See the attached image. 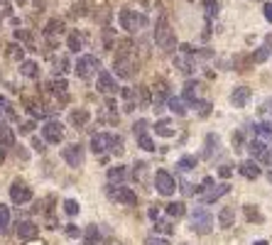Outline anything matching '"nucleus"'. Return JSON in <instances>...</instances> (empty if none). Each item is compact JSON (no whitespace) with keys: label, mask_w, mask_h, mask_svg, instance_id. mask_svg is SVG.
Returning <instances> with one entry per match:
<instances>
[{"label":"nucleus","mask_w":272,"mask_h":245,"mask_svg":"<svg viewBox=\"0 0 272 245\" xmlns=\"http://www.w3.org/2000/svg\"><path fill=\"white\" fill-rule=\"evenodd\" d=\"M155 42H157L159 49H164V52H172L174 47H177V37H174V30L170 27V20L162 15L155 25Z\"/></svg>","instance_id":"obj_1"},{"label":"nucleus","mask_w":272,"mask_h":245,"mask_svg":"<svg viewBox=\"0 0 272 245\" xmlns=\"http://www.w3.org/2000/svg\"><path fill=\"white\" fill-rule=\"evenodd\" d=\"M118 20H120V27L130 34H135V32H140V30L148 27V17H145L142 12L130 10V8H125V10L118 12Z\"/></svg>","instance_id":"obj_2"},{"label":"nucleus","mask_w":272,"mask_h":245,"mask_svg":"<svg viewBox=\"0 0 272 245\" xmlns=\"http://www.w3.org/2000/svg\"><path fill=\"white\" fill-rule=\"evenodd\" d=\"M98 69H101V62H98V56H93V54H81L79 59H76V64H74V71H76L79 78L96 76Z\"/></svg>","instance_id":"obj_3"},{"label":"nucleus","mask_w":272,"mask_h":245,"mask_svg":"<svg viewBox=\"0 0 272 245\" xmlns=\"http://www.w3.org/2000/svg\"><path fill=\"white\" fill-rule=\"evenodd\" d=\"M192 231L199 235H206L211 233V228H214V216L206 211V209H196V211L192 213Z\"/></svg>","instance_id":"obj_4"},{"label":"nucleus","mask_w":272,"mask_h":245,"mask_svg":"<svg viewBox=\"0 0 272 245\" xmlns=\"http://www.w3.org/2000/svg\"><path fill=\"white\" fill-rule=\"evenodd\" d=\"M108 196L113 201H118V203H125V206H135L137 203V194L130 187H123V184H111L108 187Z\"/></svg>","instance_id":"obj_5"},{"label":"nucleus","mask_w":272,"mask_h":245,"mask_svg":"<svg viewBox=\"0 0 272 245\" xmlns=\"http://www.w3.org/2000/svg\"><path fill=\"white\" fill-rule=\"evenodd\" d=\"M155 189L162 196H172L177 191V181H174V177H172L167 169H157V174H155Z\"/></svg>","instance_id":"obj_6"},{"label":"nucleus","mask_w":272,"mask_h":245,"mask_svg":"<svg viewBox=\"0 0 272 245\" xmlns=\"http://www.w3.org/2000/svg\"><path fill=\"white\" fill-rule=\"evenodd\" d=\"M61 157H64V162H67L69 167H81L83 159H86V150L79 142H71V145H67L61 150Z\"/></svg>","instance_id":"obj_7"},{"label":"nucleus","mask_w":272,"mask_h":245,"mask_svg":"<svg viewBox=\"0 0 272 245\" xmlns=\"http://www.w3.org/2000/svg\"><path fill=\"white\" fill-rule=\"evenodd\" d=\"M113 69H115V76L118 78H133L135 76V62H133V56H128V54L115 56Z\"/></svg>","instance_id":"obj_8"},{"label":"nucleus","mask_w":272,"mask_h":245,"mask_svg":"<svg viewBox=\"0 0 272 245\" xmlns=\"http://www.w3.org/2000/svg\"><path fill=\"white\" fill-rule=\"evenodd\" d=\"M10 199L12 203H17V206H23L27 201H32V189L25 184L23 179H15L10 184Z\"/></svg>","instance_id":"obj_9"},{"label":"nucleus","mask_w":272,"mask_h":245,"mask_svg":"<svg viewBox=\"0 0 272 245\" xmlns=\"http://www.w3.org/2000/svg\"><path fill=\"white\" fill-rule=\"evenodd\" d=\"M42 137H45V142L59 145V142L64 140V125L57 120H47L45 125H42Z\"/></svg>","instance_id":"obj_10"},{"label":"nucleus","mask_w":272,"mask_h":245,"mask_svg":"<svg viewBox=\"0 0 272 245\" xmlns=\"http://www.w3.org/2000/svg\"><path fill=\"white\" fill-rule=\"evenodd\" d=\"M248 150H250V155H253V159H255L258 165H270V162H272L270 150H267V145L262 142L260 137L250 140V142H248Z\"/></svg>","instance_id":"obj_11"},{"label":"nucleus","mask_w":272,"mask_h":245,"mask_svg":"<svg viewBox=\"0 0 272 245\" xmlns=\"http://www.w3.org/2000/svg\"><path fill=\"white\" fill-rule=\"evenodd\" d=\"M113 140L115 135H108V133H98L91 137V150L96 152V155H103L106 150H113Z\"/></svg>","instance_id":"obj_12"},{"label":"nucleus","mask_w":272,"mask_h":245,"mask_svg":"<svg viewBox=\"0 0 272 245\" xmlns=\"http://www.w3.org/2000/svg\"><path fill=\"white\" fill-rule=\"evenodd\" d=\"M98 91L106 93V96H111V93L118 91V81H115V76L111 74V71H106V69L98 71Z\"/></svg>","instance_id":"obj_13"},{"label":"nucleus","mask_w":272,"mask_h":245,"mask_svg":"<svg viewBox=\"0 0 272 245\" xmlns=\"http://www.w3.org/2000/svg\"><path fill=\"white\" fill-rule=\"evenodd\" d=\"M17 238L20 240H34L37 238V233H39V226H34L32 221H20L17 223Z\"/></svg>","instance_id":"obj_14"},{"label":"nucleus","mask_w":272,"mask_h":245,"mask_svg":"<svg viewBox=\"0 0 272 245\" xmlns=\"http://www.w3.org/2000/svg\"><path fill=\"white\" fill-rule=\"evenodd\" d=\"M155 96H152V103H155V111H159L162 108V103L164 100H170V86H167V81H162L159 78L157 84H155Z\"/></svg>","instance_id":"obj_15"},{"label":"nucleus","mask_w":272,"mask_h":245,"mask_svg":"<svg viewBox=\"0 0 272 245\" xmlns=\"http://www.w3.org/2000/svg\"><path fill=\"white\" fill-rule=\"evenodd\" d=\"M250 96H253V91H250L248 86H236L233 93H231V103H233L236 108H243V106L250 100Z\"/></svg>","instance_id":"obj_16"},{"label":"nucleus","mask_w":272,"mask_h":245,"mask_svg":"<svg viewBox=\"0 0 272 245\" xmlns=\"http://www.w3.org/2000/svg\"><path fill=\"white\" fill-rule=\"evenodd\" d=\"M228 191H231V184H226V181H223V184H218V187H211L208 194L201 196V203H214V201H218L221 196H226Z\"/></svg>","instance_id":"obj_17"},{"label":"nucleus","mask_w":272,"mask_h":245,"mask_svg":"<svg viewBox=\"0 0 272 245\" xmlns=\"http://www.w3.org/2000/svg\"><path fill=\"white\" fill-rule=\"evenodd\" d=\"M238 172L243 174L245 179H258L262 174V169H260V165L255 162V159H245V162H240V167H238Z\"/></svg>","instance_id":"obj_18"},{"label":"nucleus","mask_w":272,"mask_h":245,"mask_svg":"<svg viewBox=\"0 0 272 245\" xmlns=\"http://www.w3.org/2000/svg\"><path fill=\"white\" fill-rule=\"evenodd\" d=\"M270 54H272V34H267L265 45H262L255 54L250 56V59H253V64H262V62H267V59H270Z\"/></svg>","instance_id":"obj_19"},{"label":"nucleus","mask_w":272,"mask_h":245,"mask_svg":"<svg viewBox=\"0 0 272 245\" xmlns=\"http://www.w3.org/2000/svg\"><path fill=\"white\" fill-rule=\"evenodd\" d=\"M218 226H221V228H231V226H236V206H226V209H221V213H218Z\"/></svg>","instance_id":"obj_20"},{"label":"nucleus","mask_w":272,"mask_h":245,"mask_svg":"<svg viewBox=\"0 0 272 245\" xmlns=\"http://www.w3.org/2000/svg\"><path fill=\"white\" fill-rule=\"evenodd\" d=\"M155 133L159 135V137H174V125H172V120H167V118H162V120L155 122Z\"/></svg>","instance_id":"obj_21"},{"label":"nucleus","mask_w":272,"mask_h":245,"mask_svg":"<svg viewBox=\"0 0 272 245\" xmlns=\"http://www.w3.org/2000/svg\"><path fill=\"white\" fill-rule=\"evenodd\" d=\"M0 147H15V133L0 120Z\"/></svg>","instance_id":"obj_22"},{"label":"nucleus","mask_w":272,"mask_h":245,"mask_svg":"<svg viewBox=\"0 0 272 245\" xmlns=\"http://www.w3.org/2000/svg\"><path fill=\"white\" fill-rule=\"evenodd\" d=\"M174 67L179 69L181 74H186V76H189V74L194 71V62L189 59V54H179V56H174Z\"/></svg>","instance_id":"obj_23"},{"label":"nucleus","mask_w":272,"mask_h":245,"mask_svg":"<svg viewBox=\"0 0 272 245\" xmlns=\"http://www.w3.org/2000/svg\"><path fill=\"white\" fill-rule=\"evenodd\" d=\"M196 93H199V84L196 81H186L184 84V103H189V106H194L196 103Z\"/></svg>","instance_id":"obj_24"},{"label":"nucleus","mask_w":272,"mask_h":245,"mask_svg":"<svg viewBox=\"0 0 272 245\" xmlns=\"http://www.w3.org/2000/svg\"><path fill=\"white\" fill-rule=\"evenodd\" d=\"M218 145H221V140H218V135L208 133L206 135V150H204V159H211L214 152H218Z\"/></svg>","instance_id":"obj_25"},{"label":"nucleus","mask_w":272,"mask_h":245,"mask_svg":"<svg viewBox=\"0 0 272 245\" xmlns=\"http://www.w3.org/2000/svg\"><path fill=\"white\" fill-rule=\"evenodd\" d=\"M135 100H137V108H150V103H152V96H150V89H148V86H137Z\"/></svg>","instance_id":"obj_26"},{"label":"nucleus","mask_w":272,"mask_h":245,"mask_svg":"<svg viewBox=\"0 0 272 245\" xmlns=\"http://www.w3.org/2000/svg\"><path fill=\"white\" fill-rule=\"evenodd\" d=\"M20 74L27 78H37L39 76V64L37 62H20Z\"/></svg>","instance_id":"obj_27"},{"label":"nucleus","mask_w":272,"mask_h":245,"mask_svg":"<svg viewBox=\"0 0 272 245\" xmlns=\"http://www.w3.org/2000/svg\"><path fill=\"white\" fill-rule=\"evenodd\" d=\"M125 177H128V169H125L123 165H115V167L108 169V181H111V184H115V181L120 184Z\"/></svg>","instance_id":"obj_28"},{"label":"nucleus","mask_w":272,"mask_h":245,"mask_svg":"<svg viewBox=\"0 0 272 245\" xmlns=\"http://www.w3.org/2000/svg\"><path fill=\"white\" fill-rule=\"evenodd\" d=\"M167 213H170V218H181L186 213V203L184 201H172V203H167Z\"/></svg>","instance_id":"obj_29"},{"label":"nucleus","mask_w":272,"mask_h":245,"mask_svg":"<svg viewBox=\"0 0 272 245\" xmlns=\"http://www.w3.org/2000/svg\"><path fill=\"white\" fill-rule=\"evenodd\" d=\"M253 130L260 140H272V122H255Z\"/></svg>","instance_id":"obj_30"},{"label":"nucleus","mask_w":272,"mask_h":245,"mask_svg":"<svg viewBox=\"0 0 272 245\" xmlns=\"http://www.w3.org/2000/svg\"><path fill=\"white\" fill-rule=\"evenodd\" d=\"M61 30H64V25L59 23V20H52V23L47 25V30H45V37L49 39V42H54L59 34H61Z\"/></svg>","instance_id":"obj_31"},{"label":"nucleus","mask_w":272,"mask_h":245,"mask_svg":"<svg viewBox=\"0 0 272 245\" xmlns=\"http://www.w3.org/2000/svg\"><path fill=\"white\" fill-rule=\"evenodd\" d=\"M243 211H245V218H248L250 223H262V221H265V216L260 213V209H255L253 203H245V206H243Z\"/></svg>","instance_id":"obj_32"},{"label":"nucleus","mask_w":272,"mask_h":245,"mask_svg":"<svg viewBox=\"0 0 272 245\" xmlns=\"http://www.w3.org/2000/svg\"><path fill=\"white\" fill-rule=\"evenodd\" d=\"M167 106H170V111L172 113H177V115H186V103L181 98H174V96H170V100H167Z\"/></svg>","instance_id":"obj_33"},{"label":"nucleus","mask_w":272,"mask_h":245,"mask_svg":"<svg viewBox=\"0 0 272 245\" xmlns=\"http://www.w3.org/2000/svg\"><path fill=\"white\" fill-rule=\"evenodd\" d=\"M201 8L206 10V17H208V20H214L216 15H218V10H221L218 0H201Z\"/></svg>","instance_id":"obj_34"},{"label":"nucleus","mask_w":272,"mask_h":245,"mask_svg":"<svg viewBox=\"0 0 272 245\" xmlns=\"http://www.w3.org/2000/svg\"><path fill=\"white\" fill-rule=\"evenodd\" d=\"M196 165H199V159H196L194 155H184L179 162H177V167H179L181 172H189V169H194Z\"/></svg>","instance_id":"obj_35"},{"label":"nucleus","mask_w":272,"mask_h":245,"mask_svg":"<svg viewBox=\"0 0 272 245\" xmlns=\"http://www.w3.org/2000/svg\"><path fill=\"white\" fill-rule=\"evenodd\" d=\"M137 137V145L142 147V150H145V152H155V150H157V147H155V142H152V137H150L148 133H142V135H135Z\"/></svg>","instance_id":"obj_36"},{"label":"nucleus","mask_w":272,"mask_h":245,"mask_svg":"<svg viewBox=\"0 0 272 245\" xmlns=\"http://www.w3.org/2000/svg\"><path fill=\"white\" fill-rule=\"evenodd\" d=\"M8 226H10V209H8L5 203H0V231L5 233Z\"/></svg>","instance_id":"obj_37"},{"label":"nucleus","mask_w":272,"mask_h":245,"mask_svg":"<svg viewBox=\"0 0 272 245\" xmlns=\"http://www.w3.org/2000/svg\"><path fill=\"white\" fill-rule=\"evenodd\" d=\"M155 233H164V235H172L174 233V226H172V221H155Z\"/></svg>","instance_id":"obj_38"},{"label":"nucleus","mask_w":272,"mask_h":245,"mask_svg":"<svg viewBox=\"0 0 272 245\" xmlns=\"http://www.w3.org/2000/svg\"><path fill=\"white\" fill-rule=\"evenodd\" d=\"M23 54H25L23 45H10L8 47V56H10L12 62H23Z\"/></svg>","instance_id":"obj_39"},{"label":"nucleus","mask_w":272,"mask_h":245,"mask_svg":"<svg viewBox=\"0 0 272 245\" xmlns=\"http://www.w3.org/2000/svg\"><path fill=\"white\" fill-rule=\"evenodd\" d=\"M86 120H89V111H74L71 113V122L74 125H86Z\"/></svg>","instance_id":"obj_40"},{"label":"nucleus","mask_w":272,"mask_h":245,"mask_svg":"<svg viewBox=\"0 0 272 245\" xmlns=\"http://www.w3.org/2000/svg\"><path fill=\"white\" fill-rule=\"evenodd\" d=\"M96 240H101V233H98L96 226H91L89 231H86V245H96Z\"/></svg>","instance_id":"obj_41"},{"label":"nucleus","mask_w":272,"mask_h":245,"mask_svg":"<svg viewBox=\"0 0 272 245\" xmlns=\"http://www.w3.org/2000/svg\"><path fill=\"white\" fill-rule=\"evenodd\" d=\"M194 108H199V118H206V115L211 113V103H208V100H196Z\"/></svg>","instance_id":"obj_42"},{"label":"nucleus","mask_w":272,"mask_h":245,"mask_svg":"<svg viewBox=\"0 0 272 245\" xmlns=\"http://www.w3.org/2000/svg\"><path fill=\"white\" fill-rule=\"evenodd\" d=\"M64 211H67V216H76V213H79V201L67 199L64 201Z\"/></svg>","instance_id":"obj_43"},{"label":"nucleus","mask_w":272,"mask_h":245,"mask_svg":"<svg viewBox=\"0 0 272 245\" xmlns=\"http://www.w3.org/2000/svg\"><path fill=\"white\" fill-rule=\"evenodd\" d=\"M49 86H52V91H54V93H67V89H69V84L64 81V78H59V81H52Z\"/></svg>","instance_id":"obj_44"},{"label":"nucleus","mask_w":272,"mask_h":245,"mask_svg":"<svg viewBox=\"0 0 272 245\" xmlns=\"http://www.w3.org/2000/svg\"><path fill=\"white\" fill-rule=\"evenodd\" d=\"M69 49H71V52H79L81 49V37L76 32L69 34Z\"/></svg>","instance_id":"obj_45"},{"label":"nucleus","mask_w":272,"mask_h":245,"mask_svg":"<svg viewBox=\"0 0 272 245\" xmlns=\"http://www.w3.org/2000/svg\"><path fill=\"white\" fill-rule=\"evenodd\" d=\"M145 245H170V240L159 238V235H150V238H145Z\"/></svg>","instance_id":"obj_46"},{"label":"nucleus","mask_w":272,"mask_h":245,"mask_svg":"<svg viewBox=\"0 0 272 245\" xmlns=\"http://www.w3.org/2000/svg\"><path fill=\"white\" fill-rule=\"evenodd\" d=\"M148 125H150V122L145 120V118H142V120H137L135 125H133V133H135V135H142L145 130H148Z\"/></svg>","instance_id":"obj_47"},{"label":"nucleus","mask_w":272,"mask_h":245,"mask_svg":"<svg viewBox=\"0 0 272 245\" xmlns=\"http://www.w3.org/2000/svg\"><path fill=\"white\" fill-rule=\"evenodd\" d=\"M218 177H223V179L233 177V169H231V165H221V167H218Z\"/></svg>","instance_id":"obj_48"},{"label":"nucleus","mask_w":272,"mask_h":245,"mask_svg":"<svg viewBox=\"0 0 272 245\" xmlns=\"http://www.w3.org/2000/svg\"><path fill=\"white\" fill-rule=\"evenodd\" d=\"M179 187H181V194H184V196H192L194 194V184H189V181H181Z\"/></svg>","instance_id":"obj_49"},{"label":"nucleus","mask_w":272,"mask_h":245,"mask_svg":"<svg viewBox=\"0 0 272 245\" xmlns=\"http://www.w3.org/2000/svg\"><path fill=\"white\" fill-rule=\"evenodd\" d=\"M67 235H69V238H79L81 231L76 228V226H74V223H69V226H67Z\"/></svg>","instance_id":"obj_50"},{"label":"nucleus","mask_w":272,"mask_h":245,"mask_svg":"<svg viewBox=\"0 0 272 245\" xmlns=\"http://www.w3.org/2000/svg\"><path fill=\"white\" fill-rule=\"evenodd\" d=\"M211 187H214V177H206L204 181H201V187H196V189H199V191H208Z\"/></svg>","instance_id":"obj_51"},{"label":"nucleus","mask_w":272,"mask_h":245,"mask_svg":"<svg viewBox=\"0 0 272 245\" xmlns=\"http://www.w3.org/2000/svg\"><path fill=\"white\" fill-rule=\"evenodd\" d=\"M32 147H34V152H45V140H39V137H32Z\"/></svg>","instance_id":"obj_52"},{"label":"nucleus","mask_w":272,"mask_h":245,"mask_svg":"<svg viewBox=\"0 0 272 245\" xmlns=\"http://www.w3.org/2000/svg\"><path fill=\"white\" fill-rule=\"evenodd\" d=\"M233 147H236V150H240V147H243V133H233Z\"/></svg>","instance_id":"obj_53"},{"label":"nucleus","mask_w":272,"mask_h":245,"mask_svg":"<svg viewBox=\"0 0 272 245\" xmlns=\"http://www.w3.org/2000/svg\"><path fill=\"white\" fill-rule=\"evenodd\" d=\"M32 130H34V122H32V120L25 122V125H20V133H23V135H30Z\"/></svg>","instance_id":"obj_54"},{"label":"nucleus","mask_w":272,"mask_h":245,"mask_svg":"<svg viewBox=\"0 0 272 245\" xmlns=\"http://www.w3.org/2000/svg\"><path fill=\"white\" fill-rule=\"evenodd\" d=\"M262 12H265L267 23H272V3H265V8H262Z\"/></svg>","instance_id":"obj_55"},{"label":"nucleus","mask_w":272,"mask_h":245,"mask_svg":"<svg viewBox=\"0 0 272 245\" xmlns=\"http://www.w3.org/2000/svg\"><path fill=\"white\" fill-rule=\"evenodd\" d=\"M0 15H10V5H8V0H0Z\"/></svg>","instance_id":"obj_56"},{"label":"nucleus","mask_w":272,"mask_h":245,"mask_svg":"<svg viewBox=\"0 0 272 245\" xmlns=\"http://www.w3.org/2000/svg\"><path fill=\"white\" fill-rule=\"evenodd\" d=\"M157 216H159V211L152 206V209H150V218H152V221H157Z\"/></svg>","instance_id":"obj_57"},{"label":"nucleus","mask_w":272,"mask_h":245,"mask_svg":"<svg viewBox=\"0 0 272 245\" xmlns=\"http://www.w3.org/2000/svg\"><path fill=\"white\" fill-rule=\"evenodd\" d=\"M253 245H270V243H267V240H255Z\"/></svg>","instance_id":"obj_58"},{"label":"nucleus","mask_w":272,"mask_h":245,"mask_svg":"<svg viewBox=\"0 0 272 245\" xmlns=\"http://www.w3.org/2000/svg\"><path fill=\"white\" fill-rule=\"evenodd\" d=\"M0 106H8V100L3 98V96H0Z\"/></svg>","instance_id":"obj_59"}]
</instances>
